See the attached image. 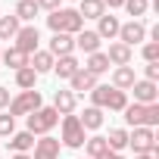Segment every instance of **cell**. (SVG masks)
Listing matches in <instances>:
<instances>
[{
	"label": "cell",
	"mask_w": 159,
	"mask_h": 159,
	"mask_svg": "<svg viewBox=\"0 0 159 159\" xmlns=\"http://www.w3.org/2000/svg\"><path fill=\"white\" fill-rule=\"evenodd\" d=\"M137 81V75H134V66H116L112 69V78H109V84L116 88V91H131V84Z\"/></svg>",
	"instance_id": "cell-19"
},
{
	"label": "cell",
	"mask_w": 159,
	"mask_h": 159,
	"mask_svg": "<svg viewBox=\"0 0 159 159\" xmlns=\"http://www.w3.org/2000/svg\"><path fill=\"white\" fill-rule=\"evenodd\" d=\"M122 10H125L131 19H143V16L150 13V0H125Z\"/></svg>",
	"instance_id": "cell-31"
},
{
	"label": "cell",
	"mask_w": 159,
	"mask_h": 159,
	"mask_svg": "<svg viewBox=\"0 0 159 159\" xmlns=\"http://www.w3.org/2000/svg\"><path fill=\"white\" fill-rule=\"evenodd\" d=\"M53 62H56V59H53V56H50L44 47H41V50H34V53L28 56V66H31L38 75H47V72H53Z\"/></svg>",
	"instance_id": "cell-25"
},
{
	"label": "cell",
	"mask_w": 159,
	"mask_h": 159,
	"mask_svg": "<svg viewBox=\"0 0 159 159\" xmlns=\"http://www.w3.org/2000/svg\"><path fill=\"white\" fill-rule=\"evenodd\" d=\"M34 3H38V10L53 13V10H59V7H62V0H34Z\"/></svg>",
	"instance_id": "cell-35"
},
{
	"label": "cell",
	"mask_w": 159,
	"mask_h": 159,
	"mask_svg": "<svg viewBox=\"0 0 159 159\" xmlns=\"http://www.w3.org/2000/svg\"><path fill=\"white\" fill-rule=\"evenodd\" d=\"M0 66H7V69L19 72V69H25V66H28V53H22L19 47H7L3 53H0Z\"/></svg>",
	"instance_id": "cell-21"
},
{
	"label": "cell",
	"mask_w": 159,
	"mask_h": 159,
	"mask_svg": "<svg viewBox=\"0 0 159 159\" xmlns=\"http://www.w3.org/2000/svg\"><path fill=\"white\" fill-rule=\"evenodd\" d=\"M44 50H47L53 59H56V56H69V53H75V38H72V34H53Z\"/></svg>",
	"instance_id": "cell-20"
},
{
	"label": "cell",
	"mask_w": 159,
	"mask_h": 159,
	"mask_svg": "<svg viewBox=\"0 0 159 159\" xmlns=\"http://www.w3.org/2000/svg\"><path fill=\"white\" fill-rule=\"evenodd\" d=\"M128 128H156L159 125V103H128L122 109Z\"/></svg>",
	"instance_id": "cell-3"
},
{
	"label": "cell",
	"mask_w": 159,
	"mask_h": 159,
	"mask_svg": "<svg viewBox=\"0 0 159 159\" xmlns=\"http://www.w3.org/2000/svg\"><path fill=\"white\" fill-rule=\"evenodd\" d=\"M119 28H122V19L106 10V13L97 19V28H94V31L100 34V41H116V38H119Z\"/></svg>",
	"instance_id": "cell-13"
},
{
	"label": "cell",
	"mask_w": 159,
	"mask_h": 159,
	"mask_svg": "<svg viewBox=\"0 0 159 159\" xmlns=\"http://www.w3.org/2000/svg\"><path fill=\"white\" fill-rule=\"evenodd\" d=\"M16 131V119L10 112H0V137H10Z\"/></svg>",
	"instance_id": "cell-33"
},
{
	"label": "cell",
	"mask_w": 159,
	"mask_h": 159,
	"mask_svg": "<svg viewBox=\"0 0 159 159\" xmlns=\"http://www.w3.org/2000/svg\"><path fill=\"white\" fill-rule=\"evenodd\" d=\"M140 56H143V62H159V44L143 41L140 44Z\"/></svg>",
	"instance_id": "cell-32"
},
{
	"label": "cell",
	"mask_w": 159,
	"mask_h": 159,
	"mask_svg": "<svg viewBox=\"0 0 159 159\" xmlns=\"http://www.w3.org/2000/svg\"><path fill=\"white\" fill-rule=\"evenodd\" d=\"M103 137H106V147L112 153L128 150V128H109V134H103Z\"/></svg>",
	"instance_id": "cell-28"
},
{
	"label": "cell",
	"mask_w": 159,
	"mask_h": 159,
	"mask_svg": "<svg viewBox=\"0 0 159 159\" xmlns=\"http://www.w3.org/2000/svg\"><path fill=\"white\" fill-rule=\"evenodd\" d=\"M19 28H22V22L16 16H0V41H13Z\"/></svg>",
	"instance_id": "cell-30"
},
{
	"label": "cell",
	"mask_w": 159,
	"mask_h": 159,
	"mask_svg": "<svg viewBox=\"0 0 159 159\" xmlns=\"http://www.w3.org/2000/svg\"><path fill=\"white\" fill-rule=\"evenodd\" d=\"M47 28L53 31V34H78L84 28V19L78 16V10L75 7H59V10H53V13H47Z\"/></svg>",
	"instance_id": "cell-1"
},
{
	"label": "cell",
	"mask_w": 159,
	"mask_h": 159,
	"mask_svg": "<svg viewBox=\"0 0 159 159\" xmlns=\"http://www.w3.org/2000/svg\"><path fill=\"white\" fill-rule=\"evenodd\" d=\"M97 159H128V156H122V153H112V150H106L103 156H97Z\"/></svg>",
	"instance_id": "cell-38"
},
{
	"label": "cell",
	"mask_w": 159,
	"mask_h": 159,
	"mask_svg": "<svg viewBox=\"0 0 159 159\" xmlns=\"http://www.w3.org/2000/svg\"><path fill=\"white\" fill-rule=\"evenodd\" d=\"M10 100H13V97H10V88L0 84V112H7V109H10Z\"/></svg>",
	"instance_id": "cell-36"
},
{
	"label": "cell",
	"mask_w": 159,
	"mask_h": 159,
	"mask_svg": "<svg viewBox=\"0 0 159 159\" xmlns=\"http://www.w3.org/2000/svg\"><path fill=\"white\" fill-rule=\"evenodd\" d=\"M7 147H10L13 153H31L34 134H31V131H13V134L7 137Z\"/></svg>",
	"instance_id": "cell-23"
},
{
	"label": "cell",
	"mask_w": 159,
	"mask_h": 159,
	"mask_svg": "<svg viewBox=\"0 0 159 159\" xmlns=\"http://www.w3.org/2000/svg\"><path fill=\"white\" fill-rule=\"evenodd\" d=\"M103 53H106V59H109L112 69L116 66H131V59H134V50L125 47L122 41H109V50H103Z\"/></svg>",
	"instance_id": "cell-15"
},
{
	"label": "cell",
	"mask_w": 159,
	"mask_h": 159,
	"mask_svg": "<svg viewBox=\"0 0 159 159\" xmlns=\"http://www.w3.org/2000/svg\"><path fill=\"white\" fill-rule=\"evenodd\" d=\"M38 72L31 69V66H25V69H19V72H13V81H16V88L19 91H34L38 88Z\"/></svg>",
	"instance_id": "cell-26"
},
{
	"label": "cell",
	"mask_w": 159,
	"mask_h": 159,
	"mask_svg": "<svg viewBox=\"0 0 159 159\" xmlns=\"http://www.w3.org/2000/svg\"><path fill=\"white\" fill-rule=\"evenodd\" d=\"M84 159H88V156H84Z\"/></svg>",
	"instance_id": "cell-44"
},
{
	"label": "cell",
	"mask_w": 159,
	"mask_h": 159,
	"mask_svg": "<svg viewBox=\"0 0 159 159\" xmlns=\"http://www.w3.org/2000/svg\"><path fill=\"white\" fill-rule=\"evenodd\" d=\"M134 159H159V156H153V153H137Z\"/></svg>",
	"instance_id": "cell-40"
},
{
	"label": "cell",
	"mask_w": 159,
	"mask_h": 159,
	"mask_svg": "<svg viewBox=\"0 0 159 159\" xmlns=\"http://www.w3.org/2000/svg\"><path fill=\"white\" fill-rule=\"evenodd\" d=\"M97 84H100V81H97V78H94L91 72H84V69H78V72L69 78V91H72L75 97H78V94H91Z\"/></svg>",
	"instance_id": "cell-16"
},
{
	"label": "cell",
	"mask_w": 159,
	"mask_h": 159,
	"mask_svg": "<svg viewBox=\"0 0 159 159\" xmlns=\"http://www.w3.org/2000/svg\"><path fill=\"white\" fill-rule=\"evenodd\" d=\"M122 3H125V0H103V7L112 13V10H122Z\"/></svg>",
	"instance_id": "cell-37"
},
{
	"label": "cell",
	"mask_w": 159,
	"mask_h": 159,
	"mask_svg": "<svg viewBox=\"0 0 159 159\" xmlns=\"http://www.w3.org/2000/svg\"><path fill=\"white\" fill-rule=\"evenodd\" d=\"M62 3H78V0H62Z\"/></svg>",
	"instance_id": "cell-41"
},
{
	"label": "cell",
	"mask_w": 159,
	"mask_h": 159,
	"mask_svg": "<svg viewBox=\"0 0 159 159\" xmlns=\"http://www.w3.org/2000/svg\"><path fill=\"white\" fill-rule=\"evenodd\" d=\"M0 53H3V47H0Z\"/></svg>",
	"instance_id": "cell-42"
},
{
	"label": "cell",
	"mask_w": 159,
	"mask_h": 159,
	"mask_svg": "<svg viewBox=\"0 0 159 159\" xmlns=\"http://www.w3.org/2000/svg\"><path fill=\"white\" fill-rule=\"evenodd\" d=\"M38 13H41V10H38L34 0H19L16 10H13V16H16L22 25H34V16H38Z\"/></svg>",
	"instance_id": "cell-27"
},
{
	"label": "cell",
	"mask_w": 159,
	"mask_h": 159,
	"mask_svg": "<svg viewBox=\"0 0 159 159\" xmlns=\"http://www.w3.org/2000/svg\"><path fill=\"white\" fill-rule=\"evenodd\" d=\"M10 159H31V153H13Z\"/></svg>",
	"instance_id": "cell-39"
},
{
	"label": "cell",
	"mask_w": 159,
	"mask_h": 159,
	"mask_svg": "<svg viewBox=\"0 0 159 159\" xmlns=\"http://www.w3.org/2000/svg\"><path fill=\"white\" fill-rule=\"evenodd\" d=\"M88 97H91V106H97V109H103V112H106V109H109V112H122V109L131 103L128 94H125V91H116L112 84H97Z\"/></svg>",
	"instance_id": "cell-2"
},
{
	"label": "cell",
	"mask_w": 159,
	"mask_h": 159,
	"mask_svg": "<svg viewBox=\"0 0 159 159\" xmlns=\"http://www.w3.org/2000/svg\"><path fill=\"white\" fill-rule=\"evenodd\" d=\"M128 150L137 153H153L159 156V143H156V128H131L128 131Z\"/></svg>",
	"instance_id": "cell-7"
},
{
	"label": "cell",
	"mask_w": 159,
	"mask_h": 159,
	"mask_svg": "<svg viewBox=\"0 0 159 159\" xmlns=\"http://www.w3.org/2000/svg\"><path fill=\"white\" fill-rule=\"evenodd\" d=\"M78 69H81V59H78L75 53H69V56H56V62H53V75L59 78V81H69Z\"/></svg>",
	"instance_id": "cell-17"
},
{
	"label": "cell",
	"mask_w": 159,
	"mask_h": 159,
	"mask_svg": "<svg viewBox=\"0 0 159 159\" xmlns=\"http://www.w3.org/2000/svg\"><path fill=\"white\" fill-rule=\"evenodd\" d=\"M131 94H134V103H159V84L156 81H147V78H137L131 84Z\"/></svg>",
	"instance_id": "cell-11"
},
{
	"label": "cell",
	"mask_w": 159,
	"mask_h": 159,
	"mask_svg": "<svg viewBox=\"0 0 159 159\" xmlns=\"http://www.w3.org/2000/svg\"><path fill=\"white\" fill-rule=\"evenodd\" d=\"M81 150L88 153V159H97V156H103L109 147H106V137H103V134H88V140H84Z\"/></svg>",
	"instance_id": "cell-29"
},
{
	"label": "cell",
	"mask_w": 159,
	"mask_h": 159,
	"mask_svg": "<svg viewBox=\"0 0 159 159\" xmlns=\"http://www.w3.org/2000/svg\"><path fill=\"white\" fill-rule=\"evenodd\" d=\"M44 106V97H41V91L34 88V91H19L13 100H10V116L13 119H19V116H31L34 109H41Z\"/></svg>",
	"instance_id": "cell-6"
},
{
	"label": "cell",
	"mask_w": 159,
	"mask_h": 159,
	"mask_svg": "<svg viewBox=\"0 0 159 159\" xmlns=\"http://www.w3.org/2000/svg\"><path fill=\"white\" fill-rule=\"evenodd\" d=\"M50 106H53V109L59 112V119H62V116H72V112L78 109V97H75L69 88H56V91H53V103H50Z\"/></svg>",
	"instance_id": "cell-12"
},
{
	"label": "cell",
	"mask_w": 159,
	"mask_h": 159,
	"mask_svg": "<svg viewBox=\"0 0 159 159\" xmlns=\"http://www.w3.org/2000/svg\"><path fill=\"white\" fill-rule=\"evenodd\" d=\"M103 47V41H100V34L94 31V28H81L75 34V50H81L84 56H91V53H97Z\"/></svg>",
	"instance_id": "cell-14"
},
{
	"label": "cell",
	"mask_w": 159,
	"mask_h": 159,
	"mask_svg": "<svg viewBox=\"0 0 159 159\" xmlns=\"http://www.w3.org/2000/svg\"><path fill=\"white\" fill-rule=\"evenodd\" d=\"M0 16H3V13H0Z\"/></svg>",
	"instance_id": "cell-43"
},
{
	"label": "cell",
	"mask_w": 159,
	"mask_h": 159,
	"mask_svg": "<svg viewBox=\"0 0 159 159\" xmlns=\"http://www.w3.org/2000/svg\"><path fill=\"white\" fill-rule=\"evenodd\" d=\"M143 78L147 81H159V62H143Z\"/></svg>",
	"instance_id": "cell-34"
},
{
	"label": "cell",
	"mask_w": 159,
	"mask_h": 159,
	"mask_svg": "<svg viewBox=\"0 0 159 159\" xmlns=\"http://www.w3.org/2000/svg\"><path fill=\"white\" fill-rule=\"evenodd\" d=\"M84 72H91L94 78H100V75H106L112 66H109V59H106V53L103 50H97V53H91L88 59H84V66H81Z\"/></svg>",
	"instance_id": "cell-22"
},
{
	"label": "cell",
	"mask_w": 159,
	"mask_h": 159,
	"mask_svg": "<svg viewBox=\"0 0 159 159\" xmlns=\"http://www.w3.org/2000/svg\"><path fill=\"white\" fill-rule=\"evenodd\" d=\"M78 122H81V128H84L88 134H97V131L103 128V122H106V112L97 109V106H84V112L78 116Z\"/></svg>",
	"instance_id": "cell-18"
},
{
	"label": "cell",
	"mask_w": 159,
	"mask_h": 159,
	"mask_svg": "<svg viewBox=\"0 0 159 159\" xmlns=\"http://www.w3.org/2000/svg\"><path fill=\"white\" fill-rule=\"evenodd\" d=\"M116 41H122L125 47H140L143 41H147V22L143 19H128V22H122V28H119V38Z\"/></svg>",
	"instance_id": "cell-8"
},
{
	"label": "cell",
	"mask_w": 159,
	"mask_h": 159,
	"mask_svg": "<svg viewBox=\"0 0 159 159\" xmlns=\"http://www.w3.org/2000/svg\"><path fill=\"white\" fill-rule=\"evenodd\" d=\"M13 41H16L13 47H19V50L28 53V56H31L34 50H41V31H38V25H22Z\"/></svg>",
	"instance_id": "cell-9"
},
{
	"label": "cell",
	"mask_w": 159,
	"mask_h": 159,
	"mask_svg": "<svg viewBox=\"0 0 159 159\" xmlns=\"http://www.w3.org/2000/svg\"><path fill=\"white\" fill-rule=\"evenodd\" d=\"M56 125H59V112H56L53 106H41V109H34L31 116H25V131H31L34 137L50 134Z\"/></svg>",
	"instance_id": "cell-4"
},
{
	"label": "cell",
	"mask_w": 159,
	"mask_h": 159,
	"mask_svg": "<svg viewBox=\"0 0 159 159\" xmlns=\"http://www.w3.org/2000/svg\"><path fill=\"white\" fill-rule=\"evenodd\" d=\"M88 140V131L81 128V122H78V116H62L59 119V143L69 147V150H81Z\"/></svg>",
	"instance_id": "cell-5"
},
{
	"label": "cell",
	"mask_w": 159,
	"mask_h": 159,
	"mask_svg": "<svg viewBox=\"0 0 159 159\" xmlns=\"http://www.w3.org/2000/svg\"><path fill=\"white\" fill-rule=\"evenodd\" d=\"M59 153H62V143H59V137H53V134L38 137L34 147H31V159H59Z\"/></svg>",
	"instance_id": "cell-10"
},
{
	"label": "cell",
	"mask_w": 159,
	"mask_h": 159,
	"mask_svg": "<svg viewBox=\"0 0 159 159\" xmlns=\"http://www.w3.org/2000/svg\"><path fill=\"white\" fill-rule=\"evenodd\" d=\"M75 10H78V16H81L84 22H88V19H94V22H97V19L106 13L103 0H78V7H75Z\"/></svg>",
	"instance_id": "cell-24"
}]
</instances>
